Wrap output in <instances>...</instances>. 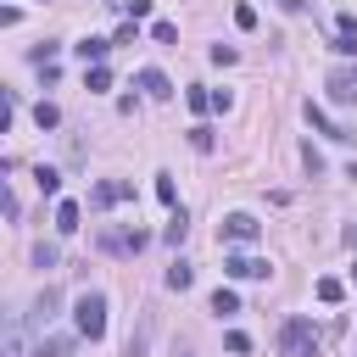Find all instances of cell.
I'll use <instances>...</instances> for the list:
<instances>
[{"mask_svg":"<svg viewBox=\"0 0 357 357\" xmlns=\"http://www.w3.org/2000/svg\"><path fill=\"white\" fill-rule=\"evenodd\" d=\"M279 351H284V357H318V329H312V318H290V324L279 329Z\"/></svg>","mask_w":357,"mask_h":357,"instance_id":"cell-1","label":"cell"},{"mask_svg":"<svg viewBox=\"0 0 357 357\" xmlns=\"http://www.w3.org/2000/svg\"><path fill=\"white\" fill-rule=\"evenodd\" d=\"M73 324H78V335L84 340H100L106 335V296H78V307H73Z\"/></svg>","mask_w":357,"mask_h":357,"instance_id":"cell-2","label":"cell"},{"mask_svg":"<svg viewBox=\"0 0 357 357\" xmlns=\"http://www.w3.org/2000/svg\"><path fill=\"white\" fill-rule=\"evenodd\" d=\"M262 234V223L251 218V212H229L223 223H218V240H229V245H251Z\"/></svg>","mask_w":357,"mask_h":357,"instance_id":"cell-3","label":"cell"},{"mask_svg":"<svg viewBox=\"0 0 357 357\" xmlns=\"http://www.w3.org/2000/svg\"><path fill=\"white\" fill-rule=\"evenodd\" d=\"M324 89H329L335 106H357V67H335V73L324 78Z\"/></svg>","mask_w":357,"mask_h":357,"instance_id":"cell-4","label":"cell"},{"mask_svg":"<svg viewBox=\"0 0 357 357\" xmlns=\"http://www.w3.org/2000/svg\"><path fill=\"white\" fill-rule=\"evenodd\" d=\"M128 195H134V184H128V178H100V184L89 190V206H100V212H106V206H117V201H128Z\"/></svg>","mask_w":357,"mask_h":357,"instance_id":"cell-5","label":"cell"},{"mask_svg":"<svg viewBox=\"0 0 357 357\" xmlns=\"http://www.w3.org/2000/svg\"><path fill=\"white\" fill-rule=\"evenodd\" d=\"M145 229H100V251H145Z\"/></svg>","mask_w":357,"mask_h":357,"instance_id":"cell-6","label":"cell"},{"mask_svg":"<svg viewBox=\"0 0 357 357\" xmlns=\"http://www.w3.org/2000/svg\"><path fill=\"white\" fill-rule=\"evenodd\" d=\"M223 273H229V279H262L268 262H262V257H245V251H229V257H223Z\"/></svg>","mask_w":357,"mask_h":357,"instance_id":"cell-7","label":"cell"},{"mask_svg":"<svg viewBox=\"0 0 357 357\" xmlns=\"http://www.w3.org/2000/svg\"><path fill=\"white\" fill-rule=\"evenodd\" d=\"M139 89H145L151 100H167V95H173V84H167L162 67H145V73H139Z\"/></svg>","mask_w":357,"mask_h":357,"instance_id":"cell-8","label":"cell"},{"mask_svg":"<svg viewBox=\"0 0 357 357\" xmlns=\"http://www.w3.org/2000/svg\"><path fill=\"white\" fill-rule=\"evenodd\" d=\"M307 123H312L318 134H329V139H351V134H346V128H340V123H335L324 106H312V100H307Z\"/></svg>","mask_w":357,"mask_h":357,"instance_id":"cell-9","label":"cell"},{"mask_svg":"<svg viewBox=\"0 0 357 357\" xmlns=\"http://www.w3.org/2000/svg\"><path fill=\"white\" fill-rule=\"evenodd\" d=\"M73 50L84 56V67H106V50H112V39H78Z\"/></svg>","mask_w":357,"mask_h":357,"instance_id":"cell-10","label":"cell"},{"mask_svg":"<svg viewBox=\"0 0 357 357\" xmlns=\"http://www.w3.org/2000/svg\"><path fill=\"white\" fill-rule=\"evenodd\" d=\"M78 218H84V206H78V201H56V229H61V234H73V229H78Z\"/></svg>","mask_w":357,"mask_h":357,"instance_id":"cell-11","label":"cell"},{"mask_svg":"<svg viewBox=\"0 0 357 357\" xmlns=\"http://www.w3.org/2000/svg\"><path fill=\"white\" fill-rule=\"evenodd\" d=\"M67 351H73L67 335H39V346H33V357H67Z\"/></svg>","mask_w":357,"mask_h":357,"instance_id":"cell-12","label":"cell"},{"mask_svg":"<svg viewBox=\"0 0 357 357\" xmlns=\"http://www.w3.org/2000/svg\"><path fill=\"white\" fill-rule=\"evenodd\" d=\"M212 312H218V318H229V312H240V296H234L229 284H218V290H212Z\"/></svg>","mask_w":357,"mask_h":357,"instance_id":"cell-13","label":"cell"},{"mask_svg":"<svg viewBox=\"0 0 357 357\" xmlns=\"http://www.w3.org/2000/svg\"><path fill=\"white\" fill-rule=\"evenodd\" d=\"M184 234H190V218H184V212L173 206V218H167V229H162V240H167V245H178Z\"/></svg>","mask_w":357,"mask_h":357,"instance_id":"cell-14","label":"cell"},{"mask_svg":"<svg viewBox=\"0 0 357 357\" xmlns=\"http://www.w3.org/2000/svg\"><path fill=\"white\" fill-rule=\"evenodd\" d=\"M190 284H195V268L190 262H173L167 268V290H190Z\"/></svg>","mask_w":357,"mask_h":357,"instance_id":"cell-15","label":"cell"},{"mask_svg":"<svg viewBox=\"0 0 357 357\" xmlns=\"http://www.w3.org/2000/svg\"><path fill=\"white\" fill-rule=\"evenodd\" d=\"M6 357H28V346H22V324H17V318L6 324Z\"/></svg>","mask_w":357,"mask_h":357,"instance_id":"cell-16","label":"cell"},{"mask_svg":"<svg viewBox=\"0 0 357 357\" xmlns=\"http://www.w3.org/2000/svg\"><path fill=\"white\" fill-rule=\"evenodd\" d=\"M33 184H39L45 195H56V190H61V173H56V167H33Z\"/></svg>","mask_w":357,"mask_h":357,"instance_id":"cell-17","label":"cell"},{"mask_svg":"<svg viewBox=\"0 0 357 357\" xmlns=\"http://www.w3.org/2000/svg\"><path fill=\"white\" fill-rule=\"evenodd\" d=\"M56 307H61V290H45V296L33 301V312H39V324H45V318H56Z\"/></svg>","mask_w":357,"mask_h":357,"instance_id":"cell-18","label":"cell"},{"mask_svg":"<svg viewBox=\"0 0 357 357\" xmlns=\"http://www.w3.org/2000/svg\"><path fill=\"white\" fill-rule=\"evenodd\" d=\"M84 84L89 89H112V67H84Z\"/></svg>","mask_w":357,"mask_h":357,"instance_id":"cell-19","label":"cell"},{"mask_svg":"<svg viewBox=\"0 0 357 357\" xmlns=\"http://www.w3.org/2000/svg\"><path fill=\"white\" fill-rule=\"evenodd\" d=\"M33 123H39V128H56V123H61V112H56L50 100H39V106H33Z\"/></svg>","mask_w":357,"mask_h":357,"instance_id":"cell-20","label":"cell"},{"mask_svg":"<svg viewBox=\"0 0 357 357\" xmlns=\"http://www.w3.org/2000/svg\"><path fill=\"white\" fill-rule=\"evenodd\" d=\"M156 201H162V206H178V190H173L167 173H156Z\"/></svg>","mask_w":357,"mask_h":357,"instance_id":"cell-21","label":"cell"},{"mask_svg":"<svg viewBox=\"0 0 357 357\" xmlns=\"http://www.w3.org/2000/svg\"><path fill=\"white\" fill-rule=\"evenodd\" d=\"M340 296H346V284H340V279H318V301H329V307H335Z\"/></svg>","mask_w":357,"mask_h":357,"instance_id":"cell-22","label":"cell"},{"mask_svg":"<svg viewBox=\"0 0 357 357\" xmlns=\"http://www.w3.org/2000/svg\"><path fill=\"white\" fill-rule=\"evenodd\" d=\"M151 329H156V324H151V318H145V324H139V335H134V340H128V357H145V340H151Z\"/></svg>","mask_w":357,"mask_h":357,"instance_id":"cell-23","label":"cell"},{"mask_svg":"<svg viewBox=\"0 0 357 357\" xmlns=\"http://www.w3.org/2000/svg\"><path fill=\"white\" fill-rule=\"evenodd\" d=\"M151 39H156V45H173L178 28H173V22H151Z\"/></svg>","mask_w":357,"mask_h":357,"instance_id":"cell-24","label":"cell"},{"mask_svg":"<svg viewBox=\"0 0 357 357\" xmlns=\"http://www.w3.org/2000/svg\"><path fill=\"white\" fill-rule=\"evenodd\" d=\"M335 33H346V39H357V17H351V11H340V17H335Z\"/></svg>","mask_w":357,"mask_h":357,"instance_id":"cell-25","label":"cell"},{"mask_svg":"<svg viewBox=\"0 0 357 357\" xmlns=\"http://www.w3.org/2000/svg\"><path fill=\"white\" fill-rule=\"evenodd\" d=\"M184 100H190V112H206V106H212V95H206V89H190Z\"/></svg>","mask_w":357,"mask_h":357,"instance_id":"cell-26","label":"cell"},{"mask_svg":"<svg viewBox=\"0 0 357 357\" xmlns=\"http://www.w3.org/2000/svg\"><path fill=\"white\" fill-rule=\"evenodd\" d=\"M190 145L195 151H212V128H190Z\"/></svg>","mask_w":357,"mask_h":357,"instance_id":"cell-27","label":"cell"},{"mask_svg":"<svg viewBox=\"0 0 357 357\" xmlns=\"http://www.w3.org/2000/svg\"><path fill=\"white\" fill-rule=\"evenodd\" d=\"M123 11H128V17L139 22V17H151V0H123Z\"/></svg>","mask_w":357,"mask_h":357,"instance_id":"cell-28","label":"cell"},{"mask_svg":"<svg viewBox=\"0 0 357 357\" xmlns=\"http://www.w3.org/2000/svg\"><path fill=\"white\" fill-rule=\"evenodd\" d=\"M335 56H357V39H346V33H335Z\"/></svg>","mask_w":357,"mask_h":357,"instance_id":"cell-29","label":"cell"}]
</instances>
